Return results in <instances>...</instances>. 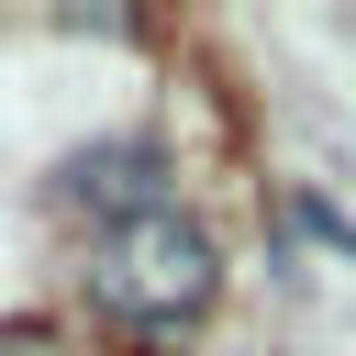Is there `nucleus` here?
<instances>
[{"instance_id": "obj_2", "label": "nucleus", "mask_w": 356, "mask_h": 356, "mask_svg": "<svg viewBox=\"0 0 356 356\" xmlns=\"http://www.w3.org/2000/svg\"><path fill=\"white\" fill-rule=\"evenodd\" d=\"M56 200H67V211H89L100 234H122V222H145V211H178V200H167V145H156V134L78 145V156L56 167Z\"/></svg>"}, {"instance_id": "obj_1", "label": "nucleus", "mask_w": 356, "mask_h": 356, "mask_svg": "<svg viewBox=\"0 0 356 356\" xmlns=\"http://www.w3.org/2000/svg\"><path fill=\"white\" fill-rule=\"evenodd\" d=\"M89 289H100V312L167 334V323H200V312H211V289H222V245H211L189 211H145V222L100 234Z\"/></svg>"}]
</instances>
